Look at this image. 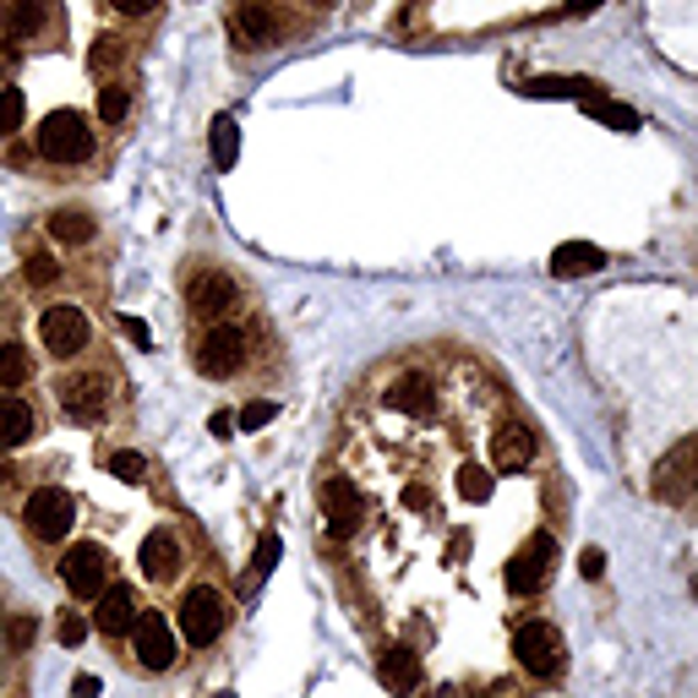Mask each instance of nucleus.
<instances>
[{
	"label": "nucleus",
	"mask_w": 698,
	"mask_h": 698,
	"mask_svg": "<svg viewBox=\"0 0 698 698\" xmlns=\"http://www.w3.org/2000/svg\"><path fill=\"white\" fill-rule=\"evenodd\" d=\"M274 416H279V405H274V399H252V405L235 416V425H241V431H263Z\"/></svg>",
	"instance_id": "nucleus-32"
},
{
	"label": "nucleus",
	"mask_w": 698,
	"mask_h": 698,
	"mask_svg": "<svg viewBox=\"0 0 698 698\" xmlns=\"http://www.w3.org/2000/svg\"><path fill=\"white\" fill-rule=\"evenodd\" d=\"M27 279H33V284H55V279H60L55 257H44V252H38V257H27Z\"/></svg>",
	"instance_id": "nucleus-36"
},
{
	"label": "nucleus",
	"mask_w": 698,
	"mask_h": 698,
	"mask_svg": "<svg viewBox=\"0 0 698 698\" xmlns=\"http://www.w3.org/2000/svg\"><path fill=\"white\" fill-rule=\"evenodd\" d=\"M513 661L530 672V677H557L562 672V633L552 622H524L513 633Z\"/></svg>",
	"instance_id": "nucleus-5"
},
{
	"label": "nucleus",
	"mask_w": 698,
	"mask_h": 698,
	"mask_svg": "<svg viewBox=\"0 0 698 698\" xmlns=\"http://www.w3.org/2000/svg\"><path fill=\"white\" fill-rule=\"evenodd\" d=\"M121 60V38H99L93 44V66H115Z\"/></svg>",
	"instance_id": "nucleus-38"
},
{
	"label": "nucleus",
	"mask_w": 698,
	"mask_h": 698,
	"mask_svg": "<svg viewBox=\"0 0 698 698\" xmlns=\"http://www.w3.org/2000/svg\"><path fill=\"white\" fill-rule=\"evenodd\" d=\"M219 698H235V694H219Z\"/></svg>",
	"instance_id": "nucleus-46"
},
{
	"label": "nucleus",
	"mask_w": 698,
	"mask_h": 698,
	"mask_svg": "<svg viewBox=\"0 0 698 698\" xmlns=\"http://www.w3.org/2000/svg\"><path fill=\"white\" fill-rule=\"evenodd\" d=\"M246 361V339L235 328H208L202 344H197V372L202 377H235Z\"/></svg>",
	"instance_id": "nucleus-9"
},
{
	"label": "nucleus",
	"mask_w": 698,
	"mask_h": 698,
	"mask_svg": "<svg viewBox=\"0 0 698 698\" xmlns=\"http://www.w3.org/2000/svg\"><path fill=\"white\" fill-rule=\"evenodd\" d=\"M600 0H567V16H584V11H595Z\"/></svg>",
	"instance_id": "nucleus-44"
},
{
	"label": "nucleus",
	"mask_w": 698,
	"mask_h": 698,
	"mask_svg": "<svg viewBox=\"0 0 698 698\" xmlns=\"http://www.w3.org/2000/svg\"><path fill=\"white\" fill-rule=\"evenodd\" d=\"M5 22L16 38H33L44 27V0H5Z\"/></svg>",
	"instance_id": "nucleus-25"
},
{
	"label": "nucleus",
	"mask_w": 698,
	"mask_h": 698,
	"mask_svg": "<svg viewBox=\"0 0 698 698\" xmlns=\"http://www.w3.org/2000/svg\"><path fill=\"white\" fill-rule=\"evenodd\" d=\"M650 491L661 502H688L698 491V436H683L666 458H655V475H650Z\"/></svg>",
	"instance_id": "nucleus-2"
},
{
	"label": "nucleus",
	"mask_w": 698,
	"mask_h": 698,
	"mask_svg": "<svg viewBox=\"0 0 698 698\" xmlns=\"http://www.w3.org/2000/svg\"><path fill=\"white\" fill-rule=\"evenodd\" d=\"M186 300H191L197 317H230L235 311V284L224 279L219 268H208V274H197L186 284Z\"/></svg>",
	"instance_id": "nucleus-12"
},
{
	"label": "nucleus",
	"mask_w": 698,
	"mask_h": 698,
	"mask_svg": "<svg viewBox=\"0 0 698 698\" xmlns=\"http://www.w3.org/2000/svg\"><path fill=\"white\" fill-rule=\"evenodd\" d=\"M224 622H230V606H224V595L213 589V584H197L186 600H180V633H186V644H213L219 633H224Z\"/></svg>",
	"instance_id": "nucleus-3"
},
{
	"label": "nucleus",
	"mask_w": 698,
	"mask_h": 698,
	"mask_svg": "<svg viewBox=\"0 0 698 698\" xmlns=\"http://www.w3.org/2000/svg\"><path fill=\"white\" fill-rule=\"evenodd\" d=\"M694 595H698V578H694Z\"/></svg>",
	"instance_id": "nucleus-45"
},
{
	"label": "nucleus",
	"mask_w": 698,
	"mask_h": 698,
	"mask_svg": "<svg viewBox=\"0 0 698 698\" xmlns=\"http://www.w3.org/2000/svg\"><path fill=\"white\" fill-rule=\"evenodd\" d=\"M126 110H132V88H121V82H104V93H99V121H126Z\"/></svg>",
	"instance_id": "nucleus-27"
},
{
	"label": "nucleus",
	"mask_w": 698,
	"mask_h": 698,
	"mask_svg": "<svg viewBox=\"0 0 698 698\" xmlns=\"http://www.w3.org/2000/svg\"><path fill=\"white\" fill-rule=\"evenodd\" d=\"M208 431H213V436H230V431H235V416H213L208 420Z\"/></svg>",
	"instance_id": "nucleus-42"
},
{
	"label": "nucleus",
	"mask_w": 698,
	"mask_h": 698,
	"mask_svg": "<svg viewBox=\"0 0 698 698\" xmlns=\"http://www.w3.org/2000/svg\"><path fill=\"white\" fill-rule=\"evenodd\" d=\"M377 683H383L394 698L416 694V688H420V661L410 655V650H388V655L377 661Z\"/></svg>",
	"instance_id": "nucleus-17"
},
{
	"label": "nucleus",
	"mask_w": 698,
	"mask_h": 698,
	"mask_svg": "<svg viewBox=\"0 0 698 698\" xmlns=\"http://www.w3.org/2000/svg\"><path fill=\"white\" fill-rule=\"evenodd\" d=\"M77 698H99L104 688H99V677H77V688H71Z\"/></svg>",
	"instance_id": "nucleus-41"
},
{
	"label": "nucleus",
	"mask_w": 698,
	"mask_h": 698,
	"mask_svg": "<svg viewBox=\"0 0 698 698\" xmlns=\"http://www.w3.org/2000/svg\"><path fill=\"white\" fill-rule=\"evenodd\" d=\"M584 110H589L595 121H606V126H622V132H633V126H639V115H633V110H622V104H606L600 93H589V99H584Z\"/></svg>",
	"instance_id": "nucleus-28"
},
{
	"label": "nucleus",
	"mask_w": 698,
	"mask_h": 698,
	"mask_svg": "<svg viewBox=\"0 0 698 698\" xmlns=\"http://www.w3.org/2000/svg\"><path fill=\"white\" fill-rule=\"evenodd\" d=\"M137 595H132V584H104V595H99V611H93V622H99V633H110V639H126L132 628H137Z\"/></svg>",
	"instance_id": "nucleus-11"
},
{
	"label": "nucleus",
	"mask_w": 698,
	"mask_h": 698,
	"mask_svg": "<svg viewBox=\"0 0 698 698\" xmlns=\"http://www.w3.org/2000/svg\"><path fill=\"white\" fill-rule=\"evenodd\" d=\"M388 405L405 410V416H431V410H436V388H431V377L410 372V377H399V383L388 388Z\"/></svg>",
	"instance_id": "nucleus-18"
},
{
	"label": "nucleus",
	"mask_w": 698,
	"mask_h": 698,
	"mask_svg": "<svg viewBox=\"0 0 698 698\" xmlns=\"http://www.w3.org/2000/svg\"><path fill=\"white\" fill-rule=\"evenodd\" d=\"M22 115H27V104H22V93H16V88H0V137H11V132H22Z\"/></svg>",
	"instance_id": "nucleus-29"
},
{
	"label": "nucleus",
	"mask_w": 698,
	"mask_h": 698,
	"mask_svg": "<svg viewBox=\"0 0 698 698\" xmlns=\"http://www.w3.org/2000/svg\"><path fill=\"white\" fill-rule=\"evenodd\" d=\"M578 573H584V578H600V573H606V552H600V546H584V552H578Z\"/></svg>",
	"instance_id": "nucleus-37"
},
{
	"label": "nucleus",
	"mask_w": 698,
	"mask_h": 698,
	"mask_svg": "<svg viewBox=\"0 0 698 698\" xmlns=\"http://www.w3.org/2000/svg\"><path fill=\"white\" fill-rule=\"evenodd\" d=\"M552 567H557V541L552 535H530V546L508 562V589L513 595H535L552 578Z\"/></svg>",
	"instance_id": "nucleus-8"
},
{
	"label": "nucleus",
	"mask_w": 698,
	"mask_h": 698,
	"mask_svg": "<svg viewBox=\"0 0 698 698\" xmlns=\"http://www.w3.org/2000/svg\"><path fill=\"white\" fill-rule=\"evenodd\" d=\"M524 93L530 99H589L595 93V82H584V77H535V82H524Z\"/></svg>",
	"instance_id": "nucleus-21"
},
{
	"label": "nucleus",
	"mask_w": 698,
	"mask_h": 698,
	"mask_svg": "<svg viewBox=\"0 0 698 698\" xmlns=\"http://www.w3.org/2000/svg\"><path fill=\"white\" fill-rule=\"evenodd\" d=\"M425 502H431V491H425V486H410V491H405V508H425Z\"/></svg>",
	"instance_id": "nucleus-43"
},
{
	"label": "nucleus",
	"mask_w": 698,
	"mask_h": 698,
	"mask_svg": "<svg viewBox=\"0 0 698 698\" xmlns=\"http://www.w3.org/2000/svg\"><path fill=\"white\" fill-rule=\"evenodd\" d=\"M38 153L49 158V164H82L88 153H93V132H88V121L77 115V110H55V115H44V126H38Z\"/></svg>",
	"instance_id": "nucleus-1"
},
{
	"label": "nucleus",
	"mask_w": 698,
	"mask_h": 698,
	"mask_svg": "<svg viewBox=\"0 0 698 698\" xmlns=\"http://www.w3.org/2000/svg\"><path fill=\"white\" fill-rule=\"evenodd\" d=\"M38 333H44L49 355H77V350H88V311L82 306H44Z\"/></svg>",
	"instance_id": "nucleus-7"
},
{
	"label": "nucleus",
	"mask_w": 698,
	"mask_h": 698,
	"mask_svg": "<svg viewBox=\"0 0 698 698\" xmlns=\"http://www.w3.org/2000/svg\"><path fill=\"white\" fill-rule=\"evenodd\" d=\"M158 0H115V11H126V16H142V11H153Z\"/></svg>",
	"instance_id": "nucleus-40"
},
{
	"label": "nucleus",
	"mask_w": 698,
	"mask_h": 698,
	"mask_svg": "<svg viewBox=\"0 0 698 698\" xmlns=\"http://www.w3.org/2000/svg\"><path fill=\"white\" fill-rule=\"evenodd\" d=\"M33 633H38V628H33V617H11V628H5V644L22 655V650L33 644Z\"/></svg>",
	"instance_id": "nucleus-35"
},
{
	"label": "nucleus",
	"mask_w": 698,
	"mask_h": 698,
	"mask_svg": "<svg viewBox=\"0 0 698 698\" xmlns=\"http://www.w3.org/2000/svg\"><path fill=\"white\" fill-rule=\"evenodd\" d=\"M33 436V410L22 405V399H0V447H22Z\"/></svg>",
	"instance_id": "nucleus-20"
},
{
	"label": "nucleus",
	"mask_w": 698,
	"mask_h": 698,
	"mask_svg": "<svg viewBox=\"0 0 698 698\" xmlns=\"http://www.w3.org/2000/svg\"><path fill=\"white\" fill-rule=\"evenodd\" d=\"M606 257H600V246H589V241H567L552 252V274L557 279H584V274H595Z\"/></svg>",
	"instance_id": "nucleus-19"
},
{
	"label": "nucleus",
	"mask_w": 698,
	"mask_h": 698,
	"mask_svg": "<svg viewBox=\"0 0 698 698\" xmlns=\"http://www.w3.org/2000/svg\"><path fill=\"white\" fill-rule=\"evenodd\" d=\"M132 644H137V661L147 666V672H164V666H175V633H169L164 611H137Z\"/></svg>",
	"instance_id": "nucleus-10"
},
{
	"label": "nucleus",
	"mask_w": 698,
	"mask_h": 698,
	"mask_svg": "<svg viewBox=\"0 0 698 698\" xmlns=\"http://www.w3.org/2000/svg\"><path fill=\"white\" fill-rule=\"evenodd\" d=\"M33 377V355L22 344H0V388H22Z\"/></svg>",
	"instance_id": "nucleus-24"
},
{
	"label": "nucleus",
	"mask_w": 698,
	"mask_h": 698,
	"mask_svg": "<svg viewBox=\"0 0 698 698\" xmlns=\"http://www.w3.org/2000/svg\"><path fill=\"white\" fill-rule=\"evenodd\" d=\"M110 475H115V480H142V475H147V458L132 453V447H121V453H110Z\"/></svg>",
	"instance_id": "nucleus-31"
},
{
	"label": "nucleus",
	"mask_w": 698,
	"mask_h": 698,
	"mask_svg": "<svg viewBox=\"0 0 698 698\" xmlns=\"http://www.w3.org/2000/svg\"><path fill=\"white\" fill-rule=\"evenodd\" d=\"M60 584H66L77 600L104 595V584H110V557H104V546H71V552L60 557Z\"/></svg>",
	"instance_id": "nucleus-6"
},
{
	"label": "nucleus",
	"mask_w": 698,
	"mask_h": 698,
	"mask_svg": "<svg viewBox=\"0 0 698 698\" xmlns=\"http://www.w3.org/2000/svg\"><path fill=\"white\" fill-rule=\"evenodd\" d=\"M104 399H110V383H104V377H71V383L60 388V410L77 420V425L104 416Z\"/></svg>",
	"instance_id": "nucleus-13"
},
{
	"label": "nucleus",
	"mask_w": 698,
	"mask_h": 698,
	"mask_svg": "<svg viewBox=\"0 0 698 698\" xmlns=\"http://www.w3.org/2000/svg\"><path fill=\"white\" fill-rule=\"evenodd\" d=\"M55 639H60L66 650H77V644L88 639V617H77V611H66V617L55 622Z\"/></svg>",
	"instance_id": "nucleus-34"
},
{
	"label": "nucleus",
	"mask_w": 698,
	"mask_h": 698,
	"mask_svg": "<svg viewBox=\"0 0 698 698\" xmlns=\"http://www.w3.org/2000/svg\"><path fill=\"white\" fill-rule=\"evenodd\" d=\"M458 491H464L469 502H486V497H491V475H486L480 464H464V469H458Z\"/></svg>",
	"instance_id": "nucleus-30"
},
{
	"label": "nucleus",
	"mask_w": 698,
	"mask_h": 698,
	"mask_svg": "<svg viewBox=\"0 0 698 698\" xmlns=\"http://www.w3.org/2000/svg\"><path fill=\"white\" fill-rule=\"evenodd\" d=\"M530 458H535V436H530V425H502V431L491 436V464H497L502 475H519Z\"/></svg>",
	"instance_id": "nucleus-15"
},
{
	"label": "nucleus",
	"mask_w": 698,
	"mask_h": 698,
	"mask_svg": "<svg viewBox=\"0 0 698 698\" xmlns=\"http://www.w3.org/2000/svg\"><path fill=\"white\" fill-rule=\"evenodd\" d=\"M121 328H126V339H132V344H153V333H147V322H142V317H121Z\"/></svg>",
	"instance_id": "nucleus-39"
},
{
	"label": "nucleus",
	"mask_w": 698,
	"mask_h": 698,
	"mask_svg": "<svg viewBox=\"0 0 698 698\" xmlns=\"http://www.w3.org/2000/svg\"><path fill=\"white\" fill-rule=\"evenodd\" d=\"M22 519H27V530H33L38 541H66L71 524H77V502H71V491H60V486H38V491L27 497Z\"/></svg>",
	"instance_id": "nucleus-4"
},
{
	"label": "nucleus",
	"mask_w": 698,
	"mask_h": 698,
	"mask_svg": "<svg viewBox=\"0 0 698 698\" xmlns=\"http://www.w3.org/2000/svg\"><path fill=\"white\" fill-rule=\"evenodd\" d=\"M322 508H328V530L333 535H350L361 524V491L350 480H328L322 486Z\"/></svg>",
	"instance_id": "nucleus-16"
},
{
	"label": "nucleus",
	"mask_w": 698,
	"mask_h": 698,
	"mask_svg": "<svg viewBox=\"0 0 698 698\" xmlns=\"http://www.w3.org/2000/svg\"><path fill=\"white\" fill-rule=\"evenodd\" d=\"M137 562L153 584H169V578L180 573V541H175V530H153V535L142 541Z\"/></svg>",
	"instance_id": "nucleus-14"
},
{
	"label": "nucleus",
	"mask_w": 698,
	"mask_h": 698,
	"mask_svg": "<svg viewBox=\"0 0 698 698\" xmlns=\"http://www.w3.org/2000/svg\"><path fill=\"white\" fill-rule=\"evenodd\" d=\"M279 552H284L279 535H263V541H257V552H252V573H246V589H257V584L279 567Z\"/></svg>",
	"instance_id": "nucleus-26"
},
{
	"label": "nucleus",
	"mask_w": 698,
	"mask_h": 698,
	"mask_svg": "<svg viewBox=\"0 0 698 698\" xmlns=\"http://www.w3.org/2000/svg\"><path fill=\"white\" fill-rule=\"evenodd\" d=\"M241 27H246V33H252L257 44H268V38L279 33V22H274V16H268L263 5H246V16H241Z\"/></svg>",
	"instance_id": "nucleus-33"
},
{
	"label": "nucleus",
	"mask_w": 698,
	"mask_h": 698,
	"mask_svg": "<svg viewBox=\"0 0 698 698\" xmlns=\"http://www.w3.org/2000/svg\"><path fill=\"white\" fill-rule=\"evenodd\" d=\"M208 147H213V164H219V169H235V158H241V132H235V121H230V115H219V121H213Z\"/></svg>",
	"instance_id": "nucleus-23"
},
{
	"label": "nucleus",
	"mask_w": 698,
	"mask_h": 698,
	"mask_svg": "<svg viewBox=\"0 0 698 698\" xmlns=\"http://www.w3.org/2000/svg\"><path fill=\"white\" fill-rule=\"evenodd\" d=\"M93 230H99V224H93L82 208H66V213H55V219H49V235H55L60 246H88V241H93Z\"/></svg>",
	"instance_id": "nucleus-22"
}]
</instances>
